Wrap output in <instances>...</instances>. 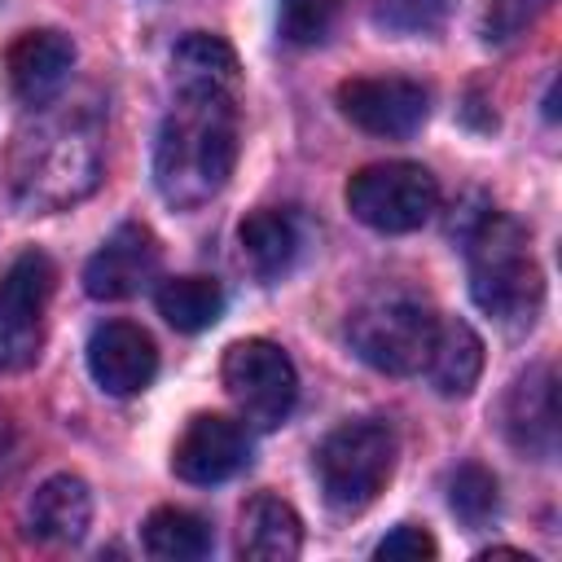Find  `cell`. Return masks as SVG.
<instances>
[{
  "mask_svg": "<svg viewBox=\"0 0 562 562\" xmlns=\"http://www.w3.org/2000/svg\"><path fill=\"white\" fill-rule=\"evenodd\" d=\"M158 312L171 329L180 334H198L211 329L224 312V290L211 277H171L158 285Z\"/></svg>",
  "mask_w": 562,
  "mask_h": 562,
  "instance_id": "21",
  "label": "cell"
},
{
  "mask_svg": "<svg viewBox=\"0 0 562 562\" xmlns=\"http://www.w3.org/2000/svg\"><path fill=\"white\" fill-rule=\"evenodd\" d=\"M4 70L18 101L48 105L75 70V44L61 31H22L4 53Z\"/></svg>",
  "mask_w": 562,
  "mask_h": 562,
  "instance_id": "13",
  "label": "cell"
},
{
  "mask_svg": "<svg viewBox=\"0 0 562 562\" xmlns=\"http://www.w3.org/2000/svg\"><path fill=\"white\" fill-rule=\"evenodd\" d=\"M426 373L430 386L448 400H461L474 391L479 373H483V338L465 325V321H443L435 329L430 356H426Z\"/></svg>",
  "mask_w": 562,
  "mask_h": 562,
  "instance_id": "18",
  "label": "cell"
},
{
  "mask_svg": "<svg viewBox=\"0 0 562 562\" xmlns=\"http://www.w3.org/2000/svg\"><path fill=\"white\" fill-rule=\"evenodd\" d=\"M544 4H549V0H492L487 22H483L487 40H492V44H509L514 35H522V31L544 13Z\"/></svg>",
  "mask_w": 562,
  "mask_h": 562,
  "instance_id": "25",
  "label": "cell"
},
{
  "mask_svg": "<svg viewBox=\"0 0 562 562\" xmlns=\"http://www.w3.org/2000/svg\"><path fill=\"white\" fill-rule=\"evenodd\" d=\"M435 329H439L435 312L426 303H417V299H404V294L364 303V307H356L347 316V342H351V351L369 369L391 373V378H408V373H422L426 369Z\"/></svg>",
  "mask_w": 562,
  "mask_h": 562,
  "instance_id": "5",
  "label": "cell"
},
{
  "mask_svg": "<svg viewBox=\"0 0 562 562\" xmlns=\"http://www.w3.org/2000/svg\"><path fill=\"white\" fill-rule=\"evenodd\" d=\"M505 435L522 457H553L558 448V391L553 369L531 364L505 395Z\"/></svg>",
  "mask_w": 562,
  "mask_h": 562,
  "instance_id": "14",
  "label": "cell"
},
{
  "mask_svg": "<svg viewBox=\"0 0 562 562\" xmlns=\"http://www.w3.org/2000/svg\"><path fill=\"white\" fill-rule=\"evenodd\" d=\"M496 479L492 470H483L479 461H465L457 465V474L448 479V505L452 514L465 522V527H483L492 514H496Z\"/></svg>",
  "mask_w": 562,
  "mask_h": 562,
  "instance_id": "22",
  "label": "cell"
},
{
  "mask_svg": "<svg viewBox=\"0 0 562 562\" xmlns=\"http://www.w3.org/2000/svg\"><path fill=\"white\" fill-rule=\"evenodd\" d=\"M237 237H241L246 263H250L255 277H263V281H277L281 272H290L294 259H299V246H303L299 220H294L290 211H277V206L250 211V215L241 220Z\"/></svg>",
  "mask_w": 562,
  "mask_h": 562,
  "instance_id": "17",
  "label": "cell"
},
{
  "mask_svg": "<svg viewBox=\"0 0 562 562\" xmlns=\"http://www.w3.org/2000/svg\"><path fill=\"white\" fill-rule=\"evenodd\" d=\"M57 268L44 250H22L0 277V373H22L44 347V312Z\"/></svg>",
  "mask_w": 562,
  "mask_h": 562,
  "instance_id": "7",
  "label": "cell"
},
{
  "mask_svg": "<svg viewBox=\"0 0 562 562\" xmlns=\"http://www.w3.org/2000/svg\"><path fill=\"white\" fill-rule=\"evenodd\" d=\"M88 373L105 395H136L158 373V347L140 325L105 321L88 338Z\"/></svg>",
  "mask_w": 562,
  "mask_h": 562,
  "instance_id": "12",
  "label": "cell"
},
{
  "mask_svg": "<svg viewBox=\"0 0 562 562\" xmlns=\"http://www.w3.org/2000/svg\"><path fill=\"white\" fill-rule=\"evenodd\" d=\"M334 18H338V0H281L277 26H281V40L307 48L334 31Z\"/></svg>",
  "mask_w": 562,
  "mask_h": 562,
  "instance_id": "23",
  "label": "cell"
},
{
  "mask_svg": "<svg viewBox=\"0 0 562 562\" xmlns=\"http://www.w3.org/2000/svg\"><path fill=\"white\" fill-rule=\"evenodd\" d=\"M224 391L241 408L246 422L272 430L290 417L299 400V373L290 356L268 338H241L224 351Z\"/></svg>",
  "mask_w": 562,
  "mask_h": 562,
  "instance_id": "8",
  "label": "cell"
},
{
  "mask_svg": "<svg viewBox=\"0 0 562 562\" xmlns=\"http://www.w3.org/2000/svg\"><path fill=\"white\" fill-rule=\"evenodd\" d=\"M145 553L158 558V562H198L211 553V527L206 518L189 514V509H176V505H162L145 518Z\"/></svg>",
  "mask_w": 562,
  "mask_h": 562,
  "instance_id": "20",
  "label": "cell"
},
{
  "mask_svg": "<svg viewBox=\"0 0 562 562\" xmlns=\"http://www.w3.org/2000/svg\"><path fill=\"white\" fill-rule=\"evenodd\" d=\"M338 110L369 136H386V140H404L413 136L426 114H430V97L417 79L404 75H364V79H347L338 83Z\"/></svg>",
  "mask_w": 562,
  "mask_h": 562,
  "instance_id": "9",
  "label": "cell"
},
{
  "mask_svg": "<svg viewBox=\"0 0 562 562\" xmlns=\"http://www.w3.org/2000/svg\"><path fill=\"white\" fill-rule=\"evenodd\" d=\"M448 18V0H378L373 22L391 35H430Z\"/></svg>",
  "mask_w": 562,
  "mask_h": 562,
  "instance_id": "24",
  "label": "cell"
},
{
  "mask_svg": "<svg viewBox=\"0 0 562 562\" xmlns=\"http://www.w3.org/2000/svg\"><path fill=\"white\" fill-rule=\"evenodd\" d=\"M171 70H176V88H224L237 92V57L220 35L193 31L176 44L171 53Z\"/></svg>",
  "mask_w": 562,
  "mask_h": 562,
  "instance_id": "19",
  "label": "cell"
},
{
  "mask_svg": "<svg viewBox=\"0 0 562 562\" xmlns=\"http://www.w3.org/2000/svg\"><path fill=\"white\" fill-rule=\"evenodd\" d=\"M92 522V492L79 474L44 479L26 501V531L44 544H75Z\"/></svg>",
  "mask_w": 562,
  "mask_h": 562,
  "instance_id": "15",
  "label": "cell"
},
{
  "mask_svg": "<svg viewBox=\"0 0 562 562\" xmlns=\"http://www.w3.org/2000/svg\"><path fill=\"white\" fill-rule=\"evenodd\" d=\"M395 470V430L386 422H342L316 448V479L338 514H360L378 501Z\"/></svg>",
  "mask_w": 562,
  "mask_h": 562,
  "instance_id": "4",
  "label": "cell"
},
{
  "mask_svg": "<svg viewBox=\"0 0 562 562\" xmlns=\"http://www.w3.org/2000/svg\"><path fill=\"white\" fill-rule=\"evenodd\" d=\"M439 544L426 527H413V522H400L382 544H378V558L382 562H422V558H435Z\"/></svg>",
  "mask_w": 562,
  "mask_h": 562,
  "instance_id": "26",
  "label": "cell"
},
{
  "mask_svg": "<svg viewBox=\"0 0 562 562\" xmlns=\"http://www.w3.org/2000/svg\"><path fill=\"white\" fill-rule=\"evenodd\" d=\"M237 549H241V558H250V562H290V558H299V549H303V522H299V514H294L281 496L259 492V496L246 501V509H241Z\"/></svg>",
  "mask_w": 562,
  "mask_h": 562,
  "instance_id": "16",
  "label": "cell"
},
{
  "mask_svg": "<svg viewBox=\"0 0 562 562\" xmlns=\"http://www.w3.org/2000/svg\"><path fill=\"white\" fill-rule=\"evenodd\" d=\"M465 263H470V294L474 303L496 321H531L540 307V268L527 250L522 224L509 215H483L474 233L465 237Z\"/></svg>",
  "mask_w": 562,
  "mask_h": 562,
  "instance_id": "3",
  "label": "cell"
},
{
  "mask_svg": "<svg viewBox=\"0 0 562 562\" xmlns=\"http://www.w3.org/2000/svg\"><path fill=\"white\" fill-rule=\"evenodd\" d=\"M237 92L224 88H176L154 140V184L176 211L211 202L237 162Z\"/></svg>",
  "mask_w": 562,
  "mask_h": 562,
  "instance_id": "1",
  "label": "cell"
},
{
  "mask_svg": "<svg viewBox=\"0 0 562 562\" xmlns=\"http://www.w3.org/2000/svg\"><path fill=\"white\" fill-rule=\"evenodd\" d=\"M154 272H158V237H154L145 224L127 220V224H119V228L97 246V255L88 259V268H83V290H88L92 299L114 303V299L140 294V290L154 281Z\"/></svg>",
  "mask_w": 562,
  "mask_h": 562,
  "instance_id": "11",
  "label": "cell"
},
{
  "mask_svg": "<svg viewBox=\"0 0 562 562\" xmlns=\"http://www.w3.org/2000/svg\"><path fill=\"white\" fill-rule=\"evenodd\" d=\"M439 206V184L422 162H369L347 180V211L373 233H413Z\"/></svg>",
  "mask_w": 562,
  "mask_h": 562,
  "instance_id": "6",
  "label": "cell"
},
{
  "mask_svg": "<svg viewBox=\"0 0 562 562\" xmlns=\"http://www.w3.org/2000/svg\"><path fill=\"white\" fill-rule=\"evenodd\" d=\"M101 176L97 132L79 119H44L18 140L13 154V193L31 211H57L92 193Z\"/></svg>",
  "mask_w": 562,
  "mask_h": 562,
  "instance_id": "2",
  "label": "cell"
},
{
  "mask_svg": "<svg viewBox=\"0 0 562 562\" xmlns=\"http://www.w3.org/2000/svg\"><path fill=\"white\" fill-rule=\"evenodd\" d=\"M246 461H250V439H246L241 422H233L224 413H198V417H189V426L180 430V439L171 448L176 479H184L193 487L224 483Z\"/></svg>",
  "mask_w": 562,
  "mask_h": 562,
  "instance_id": "10",
  "label": "cell"
}]
</instances>
